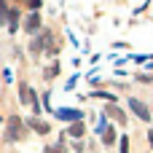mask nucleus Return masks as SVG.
<instances>
[{
    "mask_svg": "<svg viewBox=\"0 0 153 153\" xmlns=\"http://www.w3.org/2000/svg\"><path fill=\"white\" fill-rule=\"evenodd\" d=\"M5 137H8V140H13V143L24 137V124H22V118H19V116H11V118H8V134H5Z\"/></svg>",
    "mask_w": 153,
    "mask_h": 153,
    "instance_id": "1",
    "label": "nucleus"
},
{
    "mask_svg": "<svg viewBox=\"0 0 153 153\" xmlns=\"http://www.w3.org/2000/svg\"><path fill=\"white\" fill-rule=\"evenodd\" d=\"M129 108L134 110V116H137V118H143V121H151V110H148V108H145L140 100H129Z\"/></svg>",
    "mask_w": 153,
    "mask_h": 153,
    "instance_id": "2",
    "label": "nucleus"
},
{
    "mask_svg": "<svg viewBox=\"0 0 153 153\" xmlns=\"http://www.w3.org/2000/svg\"><path fill=\"white\" fill-rule=\"evenodd\" d=\"M19 97H22V102H32V105H35V110H40V102L35 100V94H32V89H30V86H24V83H22V86H19Z\"/></svg>",
    "mask_w": 153,
    "mask_h": 153,
    "instance_id": "3",
    "label": "nucleus"
},
{
    "mask_svg": "<svg viewBox=\"0 0 153 153\" xmlns=\"http://www.w3.org/2000/svg\"><path fill=\"white\" fill-rule=\"evenodd\" d=\"M56 116H59L62 121H81V116H83V113H81V110H59Z\"/></svg>",
    "mask_w": 153,
    "mask_h": 153,
    "instance_id": "4",
    "label": "nucleus"
},
{
    "mask_svg": "<svg viewBox=\"0 0 153 153\" xmlns=\"http://www.w3.org/2000/svg\"><path fill=\"white\" fill-rule=\"evenodd\" d=\"M24 27H27L30 32H35V30L40 27V16H38V13H30V16H27V22H24Z\"/></svg>",
    "mask_w": 153,
    "mask_h": 153,
    "instance_id": "5",
    "label": "nucleus"
},
{
    "mask_svg": "<svg viewBox=\"0 0 153 153\" xmlns=\"http://www.w3.org/2000/svg\"><path fill=\"white\" fill-rule=\"evenodd\" d=\"M30 126H32L38 134H48V124H46V121H40V118H32V121H30Z\"/></svg>",
    "mask_w": 153,
    "mask_h": 153,
    "instance_id": "6",
    "label": "nucleus"
},
{
    "mask_svg": "<svg viewBox=\"0 0 153 153\" xmlns=\"http://www.w3.org/2000/svg\"><path fill=\"white\" fill-rule=\"evenodd\" d=\"M105 113H108V116H113V118H116L118 124H124V121H126V116H124V113H121V110H118L116 105H110V108H105Z\"/></svg>",
    "mask_w": 153,
    "mask_h": 153,
    "instance_id": "7",
    "label": "nucleus"
},
{
    "mask_svg": "<svg viewBox=\"0 0 153 153\" xmlns=\"http://www.w3.org/2000/svg\"><path fill=\"white\" fill-rule=\"evenodd\" d=\"M102 143H105V145H113V143H116V132H113V129H105V132H102Z\"/></svg>",
    "mask_w": 153,
    "mask_h": 153,
    "instance_id": "8",
    "label": "nucleus"
},
{
    "mask_svg": "<svg viewBox=\"0 0 153 153\" xmlns=\"http://www.w3.org/2000/svg\"><path fill=\"white\" fill-rule=\"evenodd\" d=\"M70 134H73V137H81V134H83V124H81V121H75V124L70 126Z\"/></svg>",
    "mask_w": 153,
    "mask_h": 153,
    "instance_id": "9",
    "label": "nucleus"
},
{
    "mask_svg": "<svg viewBox=\"0 0 153 153\" xmlns=\"http://www.w3.org/2000/svg\"><path fill=\"white\" fill-rule=\"evenodd\" d=\"M8 19H11V32H16V24H19V11H11V13H8Z\"/></svg>",
    "mask_w": 153,
    "mask_h": 153,
    "instance_id": "10",
    "label": "nucleus"
},
{
    "mask_svg": "<svg viewBox=\"0 0 153 153\" xmlns=\"http://www.w3.org/2000/svg\"><path fill=\"white\" fill-rule=\"evenodd\" d=\"M48 153H65V145L59 143V145H51V148H46Z\"/></svg>",
    "mask_w": 153,
    "mask_h": 153,
    "instance_id": "11",
    "label": "nucleus"
},
{
    "mask_svg": "<svg viewBox=\"0 0 153 153\" xmlns=\"http://www.w3.org/2000/svg\"><path fill=\"white\" fill-rule=\"evenodd\" d=\"M56 73H59V67H56V65H54V67H48V70H46V78H54V75H56Z\"/></svg>",
    "mask_w": 153,
    "mask_h": 153,
    "instance_id": "12",
    "label": "nucleus"
},
{
    "mask_svg": "<svg viewBox=\"0 0 153 153\" xmlns=\"http://www.w3.org/2000/svg\"><path fill=\"white\" fill-rule=\"evenodd\" d=\"M8 16V8H5V0H0V19Z\"/></svg>",
    "mask_w": 153,
    "mask_h": 153,
    "instance_id": "13",
    "label": "nucleus"
},
{
    "mask_svg": "<svg viewBox=\"0 0 153 153\" xmlns=\"http://www.w3.org/2000/svg\"><path fill=\"white\" fill-rule=\"evenodd\" d=\"M121 153H129V140H126V137L121 140Z\"/></svg>",
    "mask_w": 153,
    "mask_h": 153,
    "instance_id": "14",
    "label": "nucleus"
},
{
    "mask_svg": "<svg viewBox=\"0 0 153 153\" xmlns=\"http://www.w3.org/2000/svg\"><path fill=\"white\" fill-rule=\"evenodd\" d=\"M30 8H40V0H30Z\"/></svg>",
    "mask_w": 153,
    "mask_h": 153,
    "instance_id": "15",
    "label": "nucleus"
}]
</instances>
